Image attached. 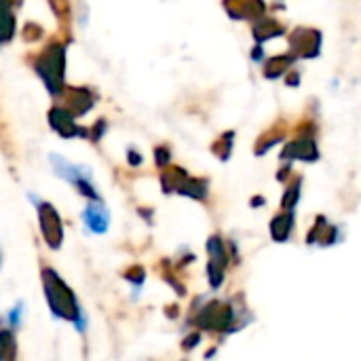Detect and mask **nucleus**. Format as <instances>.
<instances>
[{"mask_svg":"<svg viewBox=\"0 0 361 361\" xmlns=\"http://www.w3.org/2000/svg\"><path fill=\"white\" fill-rule=\"evenodd\" d=\"M42 286H44V296L51 307V311L66 319V322H80V309L76 302L74 292L59 279V275L53 269L42 271Z\"/></svg>","mask_w":361,"mask_h":361,"instance_id":"f257e3e1","label":"nucleus"},{"mask_svg":"<svg viewBox=\"0 0 361 361\" xmlns=\"http://www.w3.org/2000/svg\"><path fill=\"white\" fill-rule=\"evenodd\" d=\"M34 68L42 82L47 85L51 95H59L63 91V72H66V47L61 42H51L36 57Z\"/></svg>","mask_w":361,"mask_h":361,"instance_id":"f03ea898","label":"nucleus"},{"mask_svg":"<svg viewBox=\"0 0 361 361\" xmlns=\"http://www.w3.org/2000/svg\"><path fill=\"white\" fill-rule=\"evenodd\" d=\"M38 220H40V231L49 247L57 250L63 239V224L59 214L51 203H40L38 205Z\"/></svg>","mask_w":361,"mask_h":361,"instance_id":"7ed1b4c3","label":"nucleus"},{"mask_svg":"<svg viewBox=\"0 0 361 361\" xmlns=\"http://www.w3.org/2000/svg\"><path fill=\"white\" fill-rule=\"evenodd\" d=\"M197 324L203 330H212V332H222L233 324V311L228 305L224 302H209L197 317Z\"/></svg>","mask_w":361,"mask_h":361,"instance_id":"20e7f679","label":"nucleus"},{"mask_svg":"<svg viewBox=\"0 0 361 361\" xmlns=\"http://www.w3.org/2000/svg\"><path fill=\"white\" fill-rule=\"evenodd\" d=\"M290 47H292L294 55H298V57H315V55H319V49H322V34L317 30L298 27L290 36Z\"/></svg>","mask_w":361,"mask_h":361,"instance_id":"39448f33","label":"nucleus"},{"mask_svg":"<svg viewBox=\"0 0 361 361\" xmlns=\"http://www.w3.org/2000/svg\"><path fill=\"white\" fill-rule=\"evenodd\" d=\"M59 95H63V108L72 112L74 116L87 114L95 104V97L91 95V91L82 87H66Z\"/></svg>","mask_w":361,"mask_h":361,"instance_id":"423d86ee","label":"nucleus"},{"mask_svg":"<svg viewBox=\"0 0 361 361\" xmlns=\"http://www.w3.org/2000/svg\"><path fill=\"white\" fill-rule=\"evenodd\" d=\"M49 123L51 127L61 135V137H74V135H82L85 131H80L74 123V114L68 112L63 106H55L49 112Z\"/></svg>","mask_w":361,"mask_h":361,"instance_id":"0eeeda50","label":"nucleus"},{"mask_svg":"<svg viewBox=\"0 0 361 361\" xmlns=\"http://www.w3.org/2000/svg\"><path fill=\"white\" fill-rule=\"evenodd\" d=\"M224 8L233 19H258L264 13L262 0H224Z\"/></svg>","mask_w":361,"mask_h":361,"instance_id":"6e6552de","label":"nucleus"},{"mask_svg":"<svg viewBox=\"0 0 361 361\" xmlns=\"http://www.w3.org/2000/svg\"><path fill=\"white\" fill-rule=\"evenodd\" d=\"M302 159V161H317L319 152L317 146L313 142L311 135H302L296 142H292L286 150H283V159Z\"/></svg>","mask_w":361,"mask_h":361,"instance_id":"1a4fd4ad","label":"nucleus"},{"mask_svg":"<svg viewBox=\"0 0 361 361\" xmlns=\"http://www.w3.org/2000/svg\"><path fill=\"white\" fill-rule=\"evenodd\" d=\"M336 237H338V231H336L332 224H328V222L319 216V218H317V224H315V228L309 233L307 241H309V245H311V243L332 245V243L336 241Z\"/></svg>","mask_w":361,"mask_h":361,"instance_id":"9d476101","label":"nucleus"},{"mask_svg":"<svg viewBox=\"0 0 361 361\" xmlns=\"http://www.w3.org/2000/svg\"><path fill=\"white\" fill-rule=\"evenodd\" d=\"M15 36L13 0H0V42H8Z\"/></svg>","mask_w":361,"mask_h":361,"instance_id":"9b49d317","label":"nucleus"},{"mask_svg":"<svg viewBox=\"0 0 361 361\" xmlns=\"http://www.w3.org/2000/svg\"><path fill=\"white\" fill-rule=\"evenodd\" d=\"M252 32H254V38L258 40V42H264V40H269V38H273V36H281L283 32H286V27H283V23H279V21H275V19H258L256 23H254V27H252Z\"/></svg>","mask_w":361,"mask_h":361,"instance_id":"f8f14e48","label":"nucleus"},{"mask_svg":"<svg viewBox=\"0 0 361 361\" xmlns=\"http://www.w3.org/2000/svg\"><path fill=\"white\" fill-rule=\"evenodd\" d=\"M292 226H294V214L292 212H286L281 216H277L271 224V235L275 241H288L290 239V233H292Z\"/></svg>","mask_w":361,"mask_h":361,"instance_id":"ddd939ff","label":"nucleus"},{"mask_svg":"<svg viewBox=\"0 0 361 361\" xmlns=\"http://www.w3.org/2000/svg\"><path fill=\"white\" fill-rule=\"evenodd\" d=\"M188 173L180 167H169L163 176H161V184L165 192H180L182 184L186 182Z\"/></svg>","mask_w":361,"mask_h":361,"instance_id":"4468645a","label":"nucleus"},{"mask_svg":"<svg viewBox=\"0 0 361 361\" xmlns=\"http://www.w3.org/2000/svg\"><path fill=\"white\" fill-rule=\"evenodd\" d=\"M87 226L95 233H104L106 226H108V214L102 209V207H87L85 214H82Z\"/></svg>","mask_w":361,"mask_h":361,"instance_id":"2eb2a0df","label":"nucleus"},{"mask_svg":"<svg viewBox=\"0 0 361 361\" xmlns=\"http://www.w3.org/2000/svg\"><path fill=\"white\" fill-rule=\"evenodd\" d=\"M292 55H279V57H273V59H269V63H267V68H264V74H267V78H277V76H281L290 66H292Z\"/></svg>","mask_w":361,"mask_h":361,"instance_id":"dca6fc26","label":"nucleus"},{"mask_svg":"<svg viewBox=\"0 0 361 361\" xmlns=\"http://www.w3.org/2000/svg\"><path fill=\"white\" fill-rule=\"evenodd\" d=\"M180 195H186V197H192V199H205L207 182L205 180H197V178H186V182L180 188Z\"/></svg>","mask_w":361,"mask_h":361,"instance_id":"f3484780","label":"nucleus"},{"mask_svg":"<svg viewBox=\"0 0 361 361\" xmlns=\"http://www.w3.org/2000/svg\"><path fill=\"white\" fill-rule=\"evenodd\" d=\"M283 135H286V131L279 127H275V129H271L267 135H262L260 140H258V146H256V154H264L271 146H275L277 142H281L283 140Z\"/></svg>","mask_w":361,"mask_h":361,"instance_id":"a211bd4d","label":"nucleus"},{"mask_svg":"<svg viewBox=\"0 0 361 361\" xmlns=\"http://www.w3.org/2000/svg\"><path fill=\"white\" fill-rule=\"evenodd\" d=\"M233 137H235V133L233 131H228V133H224L214 146H212V152L214 154H218L222 161H226L228 157H231V150H233Z\"/></svg>","mask_w":361,"mask_h":361,"instance_id":"6ab92c4d","label":"nucleus"},{"mask_svg":"<svg viewBox=\"0 0 361 361\" xmlns=\"http://www.w3.org/2000/svg\"><path fill=\"white\" fill-rule=\"evenodd\" d=\"M15 357V338L8 330L0 332V360H13Z\"/></svg>","mask_w":361,"mask_h":361,"instance_id":"aec40b11","label":"nucleus"},{"mask_svg":"<svg viewBox=\"0 0 361 361\" xmlns=\"http://www.w3.org/2000/svg\"><path fill=\"white\" fill-rule=\"evenodd\" d=\"M298 197H300V178H296V184H292V186L288 188V192H286V197H283V201H281L283 209L294 207L296 201H298Z\"/></svg>","mask_w":361,"mask_h":361,"instance_id":"412c9836","label":"nucleus"},{"mask_svg":"<svg viewBox=\"0 0 361 361\" xmlns=\"http://www.w3.org/2000/svg\"><path fill=\"white\" fill-rule=\"evenodd\" d=\"M49 4H51L53 13H55L59 19L68 17V13H70V0H49Z\"/></svg>","mask_w":361,"mask_h":361,"instance_id":"4be33fe9","label":"nucleus"},{"mask_svg":"<svg viewBox=\"0 0 361 361\" xmlns=\"http://www.w3.org/2000/svg\"><path fill=\"white\" fill-rule=\"evenodd\" d=\"M42 36V30L36 25V23H27L25 25V30H23V38L25 40H36V38H40Z\"/></svg>","mask_w":361,"mask_h":361,"instance_id":"5701e85b","label":"nucleus"},{"mask_svg":"<svg viewBox=\"0 0 361 361\" xmlns=\"http://www.w3.org/2000/svg\"><path fill=\"white\" fill-rule=\"evenodd\" d=\"M125 279L135 281V283H142V281H144V269H142V267H131V269L125 273Z\"/></svg>","mask_w":361,"mask_h":361,"instance_id":"b1692460","label":"nucleus"},{"mask_svg":"<svg viewBox=\"0 0 361 361\" xmlns=\"http://www.w3.org/2000/svg\"><path fill=\"white\" fill-rule=\"evenodd\" d=\"M154 157H157V165H159V167H165V165L169 163V150H167L165 146L157 148V150H154Z\"/></svg>","mask_w":361,"mask_h":361,"instance_id":"393cba45","label":"nucleus"},{"mask_svg":"<svg viewBox=\"0 0 361 361\" xmlns=\"http://www.w3.org/2000/svg\"><path fill=\"white\" fill-rule=\"evenodd\" d=\"M129 163H131V165H140V163H142V157H140L137 152L129 150Z\"/></svg>","mask_w":361,"mask_h":361,"instance_id":"a878e982","label":"nucleus"},{"mask_svg":"<svg viewBox=\"0 0 361 361\" xmlns=\"http://www.w3.org/2000/svg\"><path fill=\"white\" fill-rule=\"evenodd\" d=\"M197 341H199V336L195 334L192 338H188V341L184 343V347H186V349H190V347H195V343H197Z\"/></svg>","mask_w":361,"mask_h":361,"instance_id":"bb28decb","label":"nucleus"}]
</instances>
